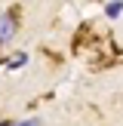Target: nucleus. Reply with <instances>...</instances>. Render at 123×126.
I'll return each mask as SVG.
<instances>
[{
	"instance_id": "5",
	"label": "nucleus",
	"mask_w": 123,
	"mask_h": 126,
	"mask_svg": "<svg viewBox=\"0 0 123 126\" xmlns=\"http://www.w3.org/2000/svg\"><path fill=\"white\" fill-rule=\"evenodd\" d=\"M0 126H12V120H3V123H0Z\"/></svg>"
},
{
	"instance_id": "3",
	"label": "nucleus",
	"mask_w": 123,
	"mask_h": 126,
	"mask_svg": "<svg viewBox=\"0 0 123 126\" xmlns=\"http://www.w3.org/2000/svg\"><path fill=\"white\" fill-rule=\"evenodd\" d=\"M25 62H28V52H15V55L9 59V68H22Z\"/></svg>"
},
{
	"instance_id": "2",
	"label": "nucleus",
	"mask_w": 123,
	"mask_h": 126,
	"mask_svg": "<svg viewBox=\"0 0 123 126\" xmlns=\"http://www.w3.org/2000/svg\"><path fill=\"white\" fill-rule=\"evenodd\" d=\"M120 12H123V3H120V0H111V3L105 6V16H108V18H120Z\"/></svg>"
},
{
	"instance_id": "1",
	"label": "nucleus",
	"mask_w": 123,
	"mask_h": 126,
	"mask_svg": "<svg viewBox=\"0 0 123 126\" xmlns=\"http://www.w3.org/2000/svg\"><path fill=\"white\" fill-rule=\"evenodd\" d=\"M12 34H15V18H12V12H3L0 16V43H9Z\"/></svg>"
},
{
	"instance_id": "4",
	"label": "nucleus",
	"mask_w": 123,
	"mask_h": 126,
	"mask_svg": "<svg viewBox=\"0 0 123 126\" xmlns=\"http://www.w3.org/2000/svg\"><path fill=\"white\" fill-rule=\"evenodd\" d=\"M12 126H43V123H40V117H28V120H15Z\"/></svg>"
}]
</instances>
